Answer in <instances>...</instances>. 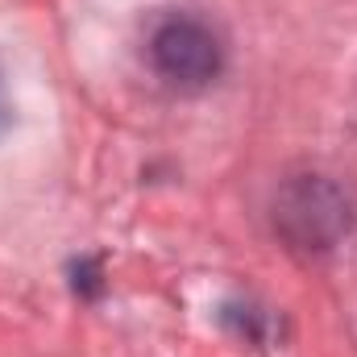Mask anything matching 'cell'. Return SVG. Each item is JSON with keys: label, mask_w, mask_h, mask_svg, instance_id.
Returning a JSON list of instances; mask_svg holds the SVG:
<instances>
[{"label": "cell", "mask_w": 357, "mask_h": 357, "mask_svg": "<svg viewBox=\"0 0 357 357\" xmlns=\"http://www.w3.org/2000/svg\"><path fill=\"white\" fill-rule=\"evenodd\" d=\"M154 67L178 88H204L220 71V42L195 17H171L150 42Z\"/></svg>", "instance_id": "6da1fadb"}]
</instances>
